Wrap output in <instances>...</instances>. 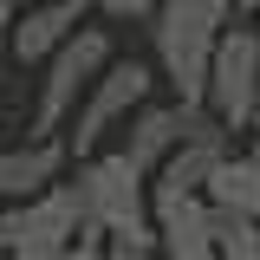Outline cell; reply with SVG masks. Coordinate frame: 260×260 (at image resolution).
Listing matches in <instances>:
<instances>
[{
	"instance_id": "obj_16",
	"label": "cell",
	"mask_w": 260,
	"mask_h": 260,
	"mask_svg": "<svg viewBox=\"0 0 260 260\" xmlns=\"http://www.w3.org/2000/svg\"><path fill=\"white\" fill-rule=\"evenodd\" d=\"M104 260H162L156 247H150V254H111V247H104Z\"/></svg>"
},
{
	"instance_id": "obj_3",
	"label": "cell",
	"mask_w": 260,
	"mask_h": 260,
	"mask_svg": "<svg viewBox=\"0 0 260 260\" xmlns=\"http://www.w3.org/2000/svg\"><path fill=\"white\" fill-rule=\"evenodd\" d=\"M150 91H156V72H150L143 59H111V65L91 78V91L78 98V111H72L65 156H72V162L98 156V150H104V137H111V130H124L137 104H150Z\"/></svg>"
},
{
	"instance_id": "obj_4",
	"label": "cell",
	"mask_w": 260,
	"mask_h": 260,
	"mask_svg": "<svg viewBox=\"0 0 260 260\" xmlns=\"http://www.w3.org/2000/svg\"><path fill=\"white\" fill-rule=\"evenodd\" d=\"M117 59L111 52V32L104 26H78L59 52L46 59V78H39V104H32V137H59L78 111V98L91 91V78Z\"/></svg>"
},
{
	"instance_id": "obj_13",
	"label": "cell",
	"mask_w": 260,
	"mask_h": 260,
	"mask_svg": "<svg viewBox=\"0 0 260 260\" xmlns=\"http://www.w3.org/2000/svg\"><path fill=\"white\" fill-rule=\"evenodd\" d=\"M52 260H104V241H98V234H78V241H72V247H59Z\"/></svg>"
},
{
	"instance_id": "obj_6",
	"label": "cell",
	"mask_w": 260,
	"mask_h": 260,
	"mask_svg": "<svg viewBox=\"0 0 260 260\" xmlns=\"http://www.w3.org/2000/svg\"><path fill=\"white\" fill-rule=\"evenodd\" d=\"M150 228H156V254L162 260H221V254H215L221 215L208 208V195L150 189Z\"/></svg>"
},
{
	"instance_id": "obj_18",
	"label": "cell",
	"mask_w": 260,
	"mask_h": 260,
	"mask_svg": "<svg viewBox=\"0 0 260 260\" xmlns=\"http://www.w3.org/2000/svg\"><path fill=\"white\" fill-rule=\"evenodd\" d=\"M0 260H7V247H0Z\"/></svg>"
},
{
	"instance_id": "obj_1",
	"label": "cell",
	"mask_w": 260,
	"mask_h": 260,
	"mask_svg": "<svg viewBox=\"0 0 260 260\" xmlns=\"http://www.w3.org/2000/svg\"><path fill=\"white\" fill-rule=\"evenodd\" d=\"M78 215L85 234H98L111 254H150L156 228H150V176L124 150H98L78 162Z\"/></svg>"
},
{
	"instance_id": "obj_10",
	"label": "cell",
	"mask_w": 260,
	"mask_h": 260,
	"mask_svg": "<svg viewBox=\"0 0 260 260\" xmlns=\"http://www.w3.org/2000/svg\"><path fill=\"white\" fill-rule=\"evenodd\" d=\"M202 195H208V208L228 215V221H260V162L247 150H228L215 162V176L202 182Z\"/></svg>"
},
{
	"instance_id": "obj_9",
	"label": "cell",
	"mask_w": 260,
	"mask_h": 260,
	"mask_svg": "<svg viewBox=\"0 0 260 260\" xmlns=\"http://www.w3.org/2000/svg\"><path fill=\"white\" fill-rule=\"evenodd\" d=\"M59 169H65V143L59 137H26L20 150L0 156V195H7V202H26V195L52 189Z\"/></svg>"
},
{
	"instance_id": "obj_12",
	"label": "cell",
	"mask_w": 260,
	"mask_h": 260,
	"mask_svg": "<svg viewBox=\"0 0 260 260\" xmlns=\"http://www.w3.org/2000/svg\"><path fill=\"white\" fill-rule=\"evenodd\" d=\"M156 7H162V0H98V13H104L111 26H150Z\"/></svg>"
},
{
	"instance_id": "obj_11",
	"label": "cell",
	"mask_w": 260,
	"mask_h": 260,
	"mask_svg": "<svg viewBox=\"0 0 260 260\" xmlns=\"http://www.w3.org/2000/svg\"><path fill=\"white\" fill-rule=\"evenodd\" d=\"M215 254H221V260H260V221H228V215H221Z\"/></svg>"
},
{
	"instance_id": "obj_14",
	"label": "cell",
	"mask_w": 260,
	"mask_h": 260,
	"mask_svg": "<svg viewBox=\"0 0 260 260\" xmlns=\"http://www.w3.org/2000/svg\"><path fill=\"white\" fill-rule=\"evenodd\" d=\"M241 137H247V156H254V162H260V111H254V124L241 130Z\"/></svg>"
},
{
	"instance_id": "obj_15",
	"label": "cell",
	"mask_w": 260,
	"mask_h": 260,
	"mask_svg": "<svg viewBox=\"0 0 260 260\" xmlns=\"http://www.w3.org/2000/svg\"><path fill=\"white\" fill-rule=\"evenodd\" d=\"M13 13H20V0H0V32L13 26Z\"/></svg>"
},
{
	"instance_id": "obj_7",
	"label": "cell",
	"mask_w": 260,
	"mask_h": 260,
	"mask_svg": "<svg viewBox=\"0 0 260 260\" xmlns=\"http://www.w3.org/2000/svg\"><path fill=\"white\" fill-rule=\"evenodd\" d=\"M85 13H91V0H39V7H26V13H13V26H7L13 59L20 65H46L72 32L85 26Z\"/></svg>"
},
{
	"instance_id": "obj_8",
	"label": "cell",
	"mask_w": 260,
	"mask_h": 260,
	"mask_svg": "<svg viewBox=\"0 0 260 260\" xmlns=\"http://www.w3.org/2000/svg\"><path fill=\"white\" fill-rule=\"evenodd\" d=\"M182 117H189V104H137L124 124V156L143 176H156V162L182 143Z\"/></svg>"
},
{
	"instance_id": "obj_17",
	"label": "cell",
	"mask_w": 260,
	"mask_h": 260,
	"mask_svg": "<svg viewBox=\"0 0 260 260\" xmlns=\"http://www.w3.org/2000/svg\"><path fill=\"white\" fill-rule=\"evenodd\" d=\"M234 7H241V13H260V0H234Z\"/></svg>"
},
{
	"instance_id": "obj_5",
	"label": "cell",
	"mask_w": 260,
	"mask_h": 260,
	"mask_svg": "<svg viewBox=\"0 0 260 260\" xmlns=\"http://www.w3.org/2000/svg\"><path fill=\"white\" fill-rule=\"evenodd\" d=\"M202 111L241 137L260 111V32L254 26H228L215 39V59H208V85H202Z\"/></svg>"
},
{
	"instance_id": "obj_2",
	"label": "cell",
	"mask_w": 260,
	"mask_h": 260,
	"mask_svg": "<svg viewBox=\"0 0 260 260\" xmlns=\"http://www.w3.org/2000/svg\"><path fill=\"white\" fill-rule=\"evenodd\" d=\"M234 0H162L150 13V46H156V72L169 78L176 104H202L208 85V59H215V39L234 26Z\"/></svg>"
},
{
	"instance_id": "obj_19",
	"label": "cell",
	"mask_w": 260,
	"mask_h": 260,
	"mask_svg": "<svg viewBox=\"0 0 260 260\" xmlns=\"http://www.w3.org/2000/svg\"><path fill=\"white\" fill-rule=\"evenodd\" d=\"M254 20H260V13H254ZM254 32H260V26H254Z\"/></svg>"
}]
</instances>
